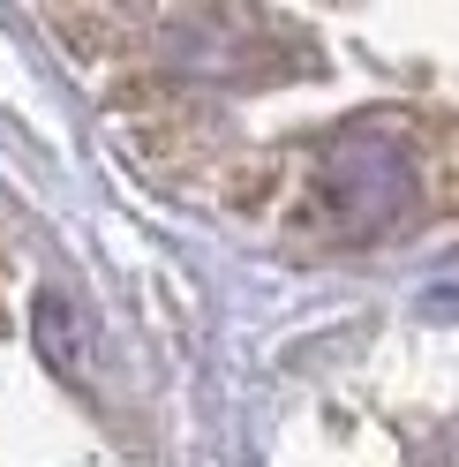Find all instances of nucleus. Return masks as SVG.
I'll return each instance as SVG.
<instances>
[{
  "label": "nucleus",
  "mask_w": 459,
  "mask_h": 467,
  "mask_svg": "<svg viewBox=\"0 0 459 467\" xmlns=\"http://www.w3.org/2000/svg\"><path fill=\"white\" fill-rule=\"evenodd\" d=\"M324 467H459V400L354 407L324 422Z\"/></svg>",
  "instance_id": "f257e3e1"
}]
</instances>
